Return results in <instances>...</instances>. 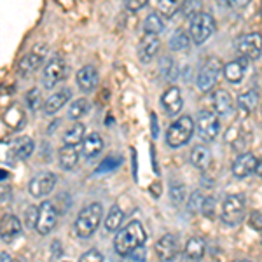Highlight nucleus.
I'll list each match as a JSON object with an SVG mask.
<instances>
[{"instance_id": "423d86ee", "label": "nucleus", "mask_w": 262, "mask_h": 262, "mask_svg": "<svg viewBox=\"0 0 262 262\" xmlns=\"http://www.w3.org/2000/svg\"><path fill=\"white\" fill-rule=\"evenodd\" d=\"M191 39L196 44H203L212 37V33L215 32V19L210 12H200L191 19Z\"/></svg>"}, {"instance_id": "7c9ffc66", "label": "nucleus", "mask_w": 262, "mask_h": 262, "mask_svg": "<svg viewBox=\"0 0 262 262\" xmlns=\"http://www.w3.org/2000/svg\"><path fill=\"white\" fill-rule=\"evenodd\" d=\"M88 111H90V103H88L86 98H77L74 103L70 105L69 108V117L70 119H81L82 116H86Z\"/></svg>"}, {"instance_id": "dca6fc26", "label": "nucleus", "mask_w": 262, "mask_h": 262, "mask_svg": "<svg viewBox=\"0 0 262 262\" xmlns=\"http://www.w3.org/2000/svg\"><path fill=\"white\" fill-rule=\"evenodd\" d=\"M212 105L213 111L219 116H231L234 111V101H232L231 95L226 90H217L212 96Z\"/></svg>"}, {"instance_id": "79ce46f5", "label": "nucleus", "mask_w": 262, "mask_h": 262, "mask_svg": "<svg viewBox=\"0 0 262 262\" xmlns=\"http://www.w3.org/2000/svg\"><path fill=\"white\" fill-rule=\"evenodd\" d=\"M182 9H184V12L187 16H191V18H194L196 14H200V4L198 2H184V6H182Z\"/></svg>"}, {"instance_id": "412c9836", "label": "nucleus", "mask_w": 262, "mask_h": 262, "mask_svg": "<svg viewBox=\"0 0 262 262\" xmlns=\"http://www.w3.org/2000/svg\"><path fill=\"white\" fill-rule=\"evenodd\" d=\"M245 70H247V58H238L224 67V75L229 82L238 84L245 77Z\"/></svg>"}, {"instance_id": "7ed1b4c3", "label": "nucleus", "mask_w": 262, "mask_h": 262, "mask_svg": "<svg viewBox=\"0 0 262 262\" xmlns=\"http://www.w3.org/2000/svg\"><path fill=\"white\" fill-rule=\"evenodd\" d=\"M194 124L191 116H182L179 117L173 124L168 128L166 131V142L168 145L173 147V149H179V147H184L185 143L191 140L192 133H194Z\"/></svg>"}, {"instance_id": "f03ea898", "label": "nucleus", "mask_w": 262, "mask_h": 262, "mask_svg": "<svg viewBox=\"0 0 262 262\" xmlns=\"http://www.w3.org/2000/svg\"><path fill=\"white\" fill-rule=\"evenodd\" d=\"M101 215H103V208L100 203H91L86 208L81 210V213L75 219V232L81 238H91L95 231L98 229L101 222Z\"/></svg>"}, {"instance_id": "393cba45", "label": "nucleus", "mask_w": 262, "mask_h": 262, "mask_svg": "<svg viewBox=\"0 0 262 262\" xmlns=\"http://www.w3.org/2000/svg\"><path fill=\"white\" fill-rule=\"evenodd\" d=\"M191 163L200 170H206L212 163V152L206 145H196L191 150Z\"/></svg>"}, {"instance_id": "2f4dec72", "label": "nucleus", "mask_w": 262, "mask_h": 262, "mask_svg": "<svg viewBox=\"0 0 262 262\" xmlns=\"http://www.w3.org/2000/svg\"><path fill=\"white\" fill-rule=\"evenodd\" d=\"M182 6H184V2H179V0H161V2L158 4V9L164 18H171V16H175V12L179 11Z\"/></svg>"}, {"instance_id": "c03bdc74", "label": "nucleus", "mask_w": 262, "mask_h": 262, "mask_svg": "<svg viewBox=\"0 0 262 262\" xmlns=\"http://www.w3.org/2000/svg\"><path fill=\"white\" fill-rule=\"evenodd\" d=\"M213 205H215L213 198H206V201H205V205H203L201 212L205 213V215H208V217H213Z\"/></svg>"}, {"instance_id": "cd10ccee", "label": "nucleus", "mask_w": 262, "mask_h": 262, "mask_svg": "<svg viewBox=\"0 0 262 262\" xmlns=\"http://www.w3.org/2000/svg\"><path fill=\"white\" fill-rule=\"evenodd\" d=\"M33 149H35V145H33V140L30 137H21L14 142V154L18 159H28Z\"/></svg>"}, {"instance_id": "a878e982", "label": "nucleus", "mask_w": 262, "mask_h": 262, "mask_svg": "<svg viewBox=\"0 0 262 262\" xmlns=\"http://www.w3.org/2000/svg\"><path fill=\"white\" fill-rule=\"evenodd\" d=\"M101 149H103V140L98 133H91L86 137V140L82 142V154L86 156L88 159H93L100 154Z\"/></svg>"}, {"instance_id": "e433bc0d", "label": "nucleus", "mask_w": 262, "mask_h": 262, "mask_svg": "<svg viewBox=\"0 0 262 262\" xmlns=\"http://www.w3.org/2000/svg\"><path fill=\"white\" fill-rule=\"evenodd\" d=\"M119 166H121V158H117V156H108V158H105V161L98 166V173L114 171Z\"/></svg>"}, {"instance_id": "8fccbe9b", "label": "nucleus", "mask_w": 262, "mask_h": 262, "mask_svg": "<svg viewBox=\"0 0 262 262\" xmlns=\"http://www.w3.org/2000/svg\"><path fill=\"white\" fill-rule=\"evenodd\" d=\"M234 262H242V260H234Z\"/></svg>"}, {"instance_id": "3c124183", "label": "nucleus", "mask_w": 262, "mask_h": 262, "mask_svg": "<svg viewBox=\"0 0 262 262\" xmlns=\"http://www.w3.org/2000/svg\"><path fill=\"white\" fill-rule=\"evenodd\" d=\"M260 243H262V238H260Z\"/></svg>"}, {"instance_id": "6e6552de", "label": "nucleus", "mask_w": 262, "mask_h": 262, "mask_svg": "<svg viewBox=\"0 0 262 262\" xmlns=\"http://www.w3.org/2000/svg\"><path fill=\"white\" fill-rule=\"evenodd\" d=\"M236 51L242 54V58L257 60L262 53V35L260 33H248L236 40Z\"/></svg>"}, {"instance_id": "37998d69", "label": "nucleus", "mask_w": 262, "mask_h": 262, "mask_svg": "<svg viewBox=\"0 0 262 262\" xmlns=\"http://www.w3.org/2000/svg\"><path fill=\"white\" fill-rule=\"evenodd\" d=\"M145 6H147V0H128V2H126V7H128L129 11H138Z\"/></svg>"}, {"instance_id": "a211bd4d", "label": "nucleus", "mask_w": 262, "mask_h": 262, "mask_svg": "<svg viewBox=\"0 0 262 262\" xmlns=\"http://www.w3.org/2000/svg\"><path fill=\"white\" fill-rule=\"evenodd\" d=\"M205 255V242L201 238H191L185 243L182 262H200Z\"/></svg>"}, {"instance_id": "2eb2a0df", "label": "nucleus", "mask_w": 262, "mask_h": 262, "mask_svg": "<svg viewBox=\"0 0 262 262\" xmlns=\"http://www.w3.org/2000/svg\"><path fill=\"white\" fill-rule=\"evenodd\" d=\"M161 105H163L164 111H166L168 116H175V114H179L182 111V105H184L179 88L171 86L170 90L164 91V95L161 96Z\"/></svg>"}, {"instance_id": "9b49d317", "label": "nucleus", "mask_w": 262, "mask_h": 262, "mask_svg": "<svg viewBox=\"0 0 262 262\" xmlns=\"http://www.w3.org/2000/svg\"><path fill=\"white\" fill-rule=\"evenodd\" d=\"M54 185H56V175L51 171H42L30 180L28 191H30L32 196L42 198V196H48V194L53 192Z\"/></svg>"}, {"instance_id": "a19ab883", "label": "nucleus", "mask_w": 262, "mask_h": 262, "mask_svg": "<svg viewBox=\"0 0 262 262\" xmlns=\"http://www.w3.org/2000/svg\"><path fill=\"white\" fill-rule=\"evenodd\" d=\"M248 226L255 231H262V212H252L248 219Z\"/></svg>"}, {"instance_id": "6ab92c4d", "label": "nucleus", "mask_w": 262, "mask_h": 262, "mask_svg": "<svg viewBox=\"0 0 262 262\" xmlns=\"http://www.w3.org/2000/svg\"><path fill=\"white\" fill-rule=\"evenodd\" d=\"M21 232V222L14 215H6L2 219V227H0V234H2L4 243H11L14 238H18Z\"/></svg>"}, {"instance_id": "4be33fe9", "label": "nucleus", "mask_w": 262, "mask_h": 262, "mask_svg": "<svg viewBox=\"0 0 262 262\" xmlns=\"http://www.w3.org/2000/svg\"><path fill=\"white\" fill-rule=\"evenodd\" d=\"M72 96V91L70 90H61L58 93H54V95H51L48 100L44 101V112L48 114V116H53V114H56L63 105L67 103V101L70 100Z\"/></svg>"}, {"instance_id": "5701e85b", "label": "nucleus", "mask_w": 262, "mask_h": 262, "mask_svg": "<svg viewBox=\"0 0 262 262\" xmlns=\"http://www.w3.org/2000/svg\"><path fill=\"white\" fill-rule=\"evenodd\" d=\"M84 135H86V126L81 124V122H75V124H72L70 128L65 131V135H63V143L70 147H79V143H82L86 140Z\"/></svg>"}, {"instance_id": "f8f14e48", "label": "nucleus", "mask_w": 262, "mask_h": 262, "mask_svg": "<svg viewBox=\"0 0 262 262\" xmlns=\"http://www.w3.org/2000/svg\"><path fill=\"white\" fill-rule=\"evenodd\" d=\"M58 221V212L51 201H42L39 206V222H37V232L42 236L49 234L54 229Z\"/></svg>"}, {"instance_id": "f257e3e1", "label": "nucleus", "mask_w": 262, "mask_h": 262, "mask_svg": "<svg viewBox=\"0 0 262 262\" xmlns=\"http://www.w3.org/2000/svg\"><path fill=\"white\" fill-rule=\"evenodd\" d=\"M145 242H147V232L143 229L142 222L133 221L117 232L116 239H114V248H116V252L121 257H126L128 253L137 250V248L143 247Z\"/></svg>"}, {"instance_id": "aec40b11", "label": "nucleus", "mask_w": 262, "mask_h": 262, "mask_svg": "<svg viewBox=\"0 0 262 262\" xmlns=\"http://www.w3.org/2000/svg\"><path fill=\"white\" fill-rule=\"evenodd\" d=\"M75 79H77V86L81 88L82 91H91V90H95L96 84H98V72H96L95 67L86 65L77 72V77Z\"/></svg>"}, {"instance_id": "ddd939ff", "label": "nucleus", "mask_w": 262, "mask_h": 262, "mask_svg": "<svg viewBox=\"0 0 262 262\" xmlns=\"http://www.w3.org/2000/svg\"><path fill=\"white\" fill-rule=\"evenodd\" d=\"M154 250H156L158 259L161 262H171L177 257V253H179V242H177L175 236L166 232V234H163L161 238L156 242Z\"/></svg>"}, {"instance_id": "39448f33", "label": "nucleus", "mask_w": 262, "mask_h": 262, "mask_svg": "<svg viewBox=\"0 0 262 262\" xmlns=\"http://www.w3.org/2000/svg\"><path fill=\"white\" fill-rule=\"evenodd\" d=\"M221 74H224V67L219 58H210V60H206L205 65L201 67L200 74H198V79H196L198 90L203 93L210 91L215 84H217Z\"/></svg>"}, {"instance_id": "9d476101", "label": "nucleus", "mask_w": 262, "mask_h": 262, "mask_svg": "<svg viewBox=\"0 0 262 262\" xmlns=\"http://www.w3.org/2000/svg\"><path fill=\"white\" fill-rule=\"evenodd\" d=\"M65 72H67V65L63 58L60 56L51 58L44 69V74H42V84H44V88L51 90V88L56 86V84L65 77Z\"/></svg>"}, {"instance_id": "a18cd8bd", "label": "nucleus", "mask_w": 262, "mask_h": 262, "mask_svg": "<svg viewBox=\"0 0 262 262\" xmlns=\"http://www.w3.org/2000/svg\"><path fill=\"white\" fill-rule=\"evenodd\" d=\"M53 252H54V253H53L54 257H60L61 253H63V252H60V243H58V242H54V243H53Z\"/></svg>"}, {"instance_id": "20e7f679", "label": "nucleus", "mask_w": 262, "mask_h": 262, "mask_svg": "<svg viewBox=\"0 0 262 262\" xmlns=\"http://www.w3.org/2000/svg\"><path fill=\"white\" fill-rule=\"evenodd\" d=\"M245 201L243 194H231L222 203V222L226 226H236L243 221L245 217Z\"/></svg>"}, {"instance_id": "c756f323", "label": "nucleus", "mask_w": 262, "mask_h": 262, "mask_svg": "<svg viewBox=\"0 0 262 262\" xmlns=\"http://www.w3.org/2000/svg\"><path fill=\"white\" fill-rule=\"evenodd\" d=\"M143 28H145V33L147 35H159V33L163 32L164 28V23L161 19V16H158L154 12V14L147 16L145 23H143Z\"/></svg>"}, {"instance_id": "bb28decb", "label": "nucleus", "mask_w": 262, "mask_h": 262, "mask_svg": "<svg viewBox=\"0 0 262 262\" xmlns=\"http://www.w3.org/2000/svg\"><path fill=\"white\" fill-rule=\"evenodd\" d=\"M122 219H124V213H122L119 205H114L111 210H108L107 217H105V231L107 232H114L119 229V226L122 224Z\"/></svg>"}, {"instance_id": "72a5a7b5", "label": "nucleus", "mask_w": 262, "mask_h": 262, "mask_svg": "<svg viewBox=\"0 0 262 262\" xmlns=\"http://www.w3.org/2000/svg\"><path fill=\"white\" fill-rule=\"evenodd\" d=\"M187 46H189V35L184 30H179L170 39V48L173 51H182L187 48Z\"/></svg>"}, {"instance_id": "473e14b6", "label": "nucleus", "mask_w": 262, "mask_h": 262, "mask_svg": "<svg viewBox=\"0 0 262 262\" xmlns=\"http://www.w3.org/2000/svg\"><path fill=\"white\" fill-rule=\"evenodd\" d=\"M205 201H206V198L203 196V194L200 191H194L191 194V198L187 200V208H189V212H192V213H198V212H201L203 210V205H205Z\"/></svg>"}, {"instance_id": "ea45409f", "label": "nucleus", "mask_w": 262, "mask_h": 262, "mask_svg": "<svg viewBox=\"0 0 262 262\" xmlns=\"http://www.w3.org/2000/svg\"><path fill=\"white\" fill-rule=\"evenodd\" d=\"M79 262H103V255L98 250H88L86 253H82V257L79 259Z\"/></svg>"}, {"instance_id": "f704fd0d", "label": "nucleus", "mask_w": 262, "mask_h": 262, "mask_svg": "<svg viewBox=\"0 0 262 262\" xmlns=\"http://www.w3.org/2000/svg\"><path fill=\"white\" fill-rule=\"evenodd\" d=\"M27 105H28V108H30L32 112H37L40 108L42 95H40V91L37 90V88H33V90H30L27 93Z\"/></svg>"}, {"instance_id": "b1692460", "label": "nucleus", "mask_w": 262, "mask_h": 262, "mask_svg": "<svg viewBox=\"0 0 262 262\" xmlns=\"http://www.w3.org/2000/svg\"><path fill=\"white\" fill-rule=\"evenodd\" d=\"M79 156H81L79 147L63 145L60 149V164L63 170H74L75 164L79 163Z\"/></svg>"}, {"instance_id": "de8ad7c7", "label": "nucleus", "mask_w": 262, "mask_h": 262, "mask_svg": "<svg viewBox=\"0 0 262 262\" xmlns=\"http://www.w3.org/2000/svg\"><path fill=\"white\" fill-rule=\"evenodd\" d=\"M255 173H257V175H259V177H262V159L259 161V164H257V170H255Z\"/></svg>"}, {"instance_id": "58836bf2", "label": "nucleus", "mask_w": 262, "mask_h": 262, "mask_svg": "<svg viewBox=\"0 0 262 262\" xmlns=\"http://www.w3.org/2000/svg\"><path fill=\"white\" fill-rule=\"evenodd\" d=\"M170 196L175 205H180V203L185 200V187L182 184H173L170 189Z\"/></svg>"}, {"instance_id": "49530a36", "label": "nucleus", "mask_w": 262, "mask_h": 262, "mask_svg": "<svg viewBox=\"0 0 262 262\" xmlns=\"http://www.w3.org/2000/svg\"><path fill=\"white\" fill-rule=\"evenodd\" d=\"M0 259H2V262H11V257H9V253H7V252L0 253Z\"/></svg>"}, {"instance_id": "f3484780", "label": "nucleus", "mask_w": 262, "mask_h": 262, "mask_svg": "<svg viewBox=\"0 0 262 262\" xmlns=\"http://www.w3.org/2000/svg\"><path fill=\"white\" fill-rule=\"evenodd\" d=\"M159 51V37L158 35H147L140 40L138 46V58L142 63H149L152 58L156 56V53Z\"/></svg>"}, {"instance_id": "4468645a", "label": "nucleus", "mask_w": 262, "mask_h": 262, "mask_svg": "<svg viewBox=\"0 0 262 262\" xmlns=\"http://www.w3.org/2000/svg\"><path fill=\"white\" fill-rule=\"evenodd\" d=\"M257 164H259V161L252 152H243L232 163V175L238 177V179H245V177L252 175L257 170Z\"/></svg>"}, {"instance_id": "1a4fd4ad", "label": "nucleus", "mask_w": 262, "mask_h": 262, "mask_svg": "<svg viewBox=\"0 0 262 262\" xmlns=\"http://www.w3.org/2000/svg\"><path fill=\"white\" fill-rule=\"evenodd\" d=\"M46 56H48V48H46V44H37L35 48L30 51V53L25 54V56L21 58L19 74L23 75V77L30 75L32 72H35L42 65V63H44Z\"/></svg>"}, {"instance_id": "c85d7f7f", "label": "nucleus", "mask_w": 262, "mask_h": 262, "mask_svg": "<svg viewBox=\"0 0 262 262\" xmlns=\"http://www.w3.org/2000/svg\"><path fill=\"white\" fill-rule=\"evenodd\" d=\"M257 103H259V95H257V91H253V90L238 96V107L242 108V112H245V114H250L252 111H255Z\"/></svg>"}, {"instance_id": "4c0bfd02", "label": "nucleus", "mask_w": 262, "mask_h": 262, "mask_svg": "<svg viewBox=\"0 0 262 262\" xmlns=\"http://www.w3.org/2000/svg\"><path fill=\"white\" fill-rule=\"evenodd\" d=\"M145 259H147V248L140 247L135 252L128 253L126 257H121V262H145Z\"/></svg>"}, {"instance_id": "09e8293b", "label": "nucleus", "mask_w": 262, "mask_h": 262, "mask_svg": "<svg viewBox=\"0 0 262 262\" xmlns=\"http://www.w3.org/2000/svg\"><path fill=\"white\" fill-rule=\"evenodd\" d=\"M242 262H252V260H242Z\"/></svg>"}, {"instance_id": "0eeeda50", "label": "nucleus", "mask_w": 262, "mask_h": 262, "mask_svg": "<svg viewBox=\"0 0 262 262\" xmlns=\"http://www.w3.org/2000/svg\"><path fill=\"white\" fill-rule=\"evenodd\" d=\"M196 129H198V135H200L201 140H205V142L215 140L219 131H221L219 117L210 111H201L196 119Z\"/></svg>"}, {"instance_id": "c9c22d12", "label": "nucleus", "mask_w": 262, "mask_h": 262, "mask_svg": "<svg viewBox=\"0 0 262 262\" xmlns=\"http://www.w3.org/2000/svg\"><path fill=\"white\" fill-rule=\"evenodd\" d=\"M37 222H39V206H28L25 212V224L30 229H37Z\"/></svg>"}]
</instances>
